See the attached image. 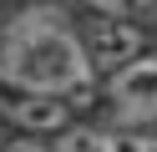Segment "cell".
<instances>
[{
  "label": "cell",
  "mask_w": 157,
  "mask_h": 152,
  "mask_svg": "<svg viewBox=\"0 0 157 152\" xmlns=\"http://www.w3.org/2000/svg\"><path fill=\"white\" fill-rule=\"evenodd\" d=\"M0 152H51V142H46V137H31V132H25L21 142H5Z\"/></svg>",
  "instance_id": "obj_7"
},
{
  "label": "cell",
  "mask_w": 157,
  "mask_h": 152,
  "mask_svg": "<svg viewBox=\"0 0 157 152\" xmlns=\"http://www.w3.org/2000/svg\"><path fill=\"white\" fill-rule=\"evenodd\" d=\"M81 41H86V56H91V66H96V81H101L106 71L127 66L132 56H142V51L152 46V30H147L142 20H132V15H96V10H86Z\"/></svg>",
  "instance_id": "obj_3"
},
{
  "label": "cell",
  "mask_w": 157,
  "mask_h": 152,
  "mask_svg": "<svg viewBox=\"0 0 157 152\" xmlns=\"http://www.w3.org/2000/svg\"><path fill=\"white\" fill-rule=\"evenodd\" d=\"M0 86L91 96L96 66L86 56L81 25H71L61 10H25V15H15L5 41H0Z\"/></svg>",
  "instance_id": "obj_1"
},
{
  "label": "cell",
  "mask_w": 157,
  "mask_h": 152,
  "mask_svg": "<svg viewBox=\"0 0 157 152\" xmlns=\"http://www.w3.org/2000/svg\"><path fill=\"white\" fill-rule=\"evenodd\" d=\"M127 152H157V132H137V137L127 142Z\"/></svg>",
  "instance_id": "obj_8"
},
{
  "label": "cell",
  "mask_w": 157,
  "mask_h": 152,
  "mask_svg": "<svg viewBox=\"0 0 157 152\" xmlns=\"http://www.w3.org/2000/svg\"><path fill=\"white\" fill-rule=\"evenodd\" d=\"M0 117H10L31 137H56L71 127V96L56 91H25V86H0Z\"/></svg>",
  "instance_id": "obj_4"
},
{
  "label": "cell",
  "mask_w": 157,
  "mask_h": 152,
  "mask_svg": "<svg viewBox=\"0 0 157 152\" xmlns=\"http://www.w3.org/2000/svg\"><path fill=\"white\" fill-rule=\"evenodd\" d=\"M51 152H127V142L117 137V127H96V122H71L56 132Z\"/></svg>",
  "instance_id": "obj_5"
},
{
  "label": "cell",
  "mask_w": 157,
  "mask_h": 152,
  "mask_svg": "<svg viewBox=\"0 0 157 152\" xmlns=\"http://www.w3.org/2000/svg\"><path fill=\"white\" fill-rule=\"evenodd\" d=\"M96 96L112 127L122 132H152L157 127V46H147L142 56H132L127 66L106 71L96 81Z\"/></svg>",
  "instance_id": "obj_2"
},
{
  "label": "cell",
  "mask_w": 157,
  "mask_h": 152,
  "mask_svg": "<svg viewBox=\"0 0 157 152\" xmlns=\"http://www.w3.org/2000/svg\"><path fill=\"white\" fill-rule=\"evenodd\" d=\"M81 5L96 10V15H132V20H142L157 0H81Z\"/></svg>",
  "instance_id": "obj_6"
}]
</instances>
